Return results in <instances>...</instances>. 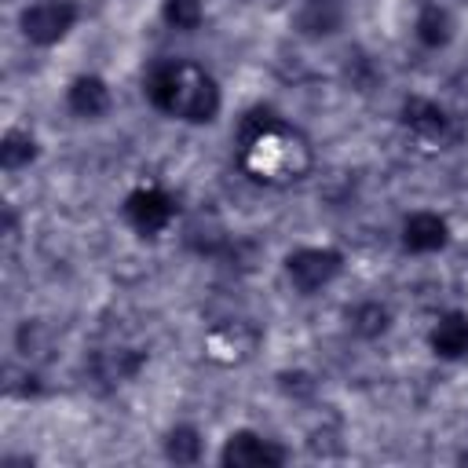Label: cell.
<instances>
[{
  "label": "cell",
  "instance_id": "6da1fadb",
  "mask_svg": "<svg viewBox=\"0 0 468 468\" xmlns=\"http://www.w3.org/2000/svg\"><path fill=\"white\" fill-rule=\"evenodd\" d=\"M241 165L256 183L285 186V183H296L307 176L311 146L303 143L300 132L285 128V121H282V124L267 128L263 135H256L249 146H241Z\"/></svg>",
  "mask_w": 468,
  "mask_h": 468
},
{
  "label": "cell",
  "instance_id": "7a4b0ae2",
  "mask_svg": "<svg viewBox=\"0 0 468 468\" xmlns=\"http://www.w3.org/2000/svg\"><path fill=\"white\" fill-rule=\"evenodd\" d=\"M219 106H223V95H219L216 77L208 69H201L197 62H183L172 117H179L186 124H208V121L219 117Z\"/></svg>",
  "mask_w": 468,
  "mask_h": 468
},
{
  "label": "cell",
  "instance_id": "3957f363",
  "mask_svg": "<svg viewBox=\"0 0 468 468\" xmlns=\"http://www.w3.org/2000/svg\"><path fill=\"white\" fill-rule=\"evenodd\" d=\"M344 271V256L329 245H300L285 256V278L300 296H314Z\"/></svg>",
  "mask_w": 468,
  "mask_h": 468
},
{
  "label": "cell",
  "instance_id": "277c9868",
  "mask_svg": "<svg viewBox=\"0 0 468 468\" xmlns=\"http://www.w3.org/2000/svg\"><path fill=\"white\" fill-rule=\"evenodd\" d=\"M77 26L73 0H37L18 15V29L33 48H55Z\"/></svg>",
  "mask_w": 468,
  "mask_h": 468
},
{
  "label": "cell",
  "instance_id": "5b68a950",
  "mask_svg": "<svg viewBox=\"0 0 468 468\" xmlns=\"http://www.w3.org/2000/svg\"><path fill=\"white\" fill-rule=\"evenodd\" d=\"M289 461L285 446H278L274 439L252 431V428H238L227 435L223 450H219V464L223 468H282Z\"/></svg>",
  "mask_w": 468,
  "mask_h": 468
},
{
  "label": "cell",
  "instance_id": "8992f818",
  "mask_svg": "<svg viewBox=\"0 0 468 468\" xmlns=\"http://www.w3.org/2000/svg\"><path fill=\"white\" fill-rule=\"evenodd\" d=\"M121 212H124V219H128V227H132L135 234L154 238V234H161V230L176 219V201H172L161 186H135V190L124 197Z\"/></svg>",
  "mask_w": 468,
  "mask_h": 468
},
{
  "label": "cell",
  "instance_id": "52a82bcc",
  "mask_svg": "<svg viewBox=\"0 0 468 468\" xmlns=\"http://www.w3.org/2000/svg\"><path fill=\"white\" fill-rule=\"evenodd\" d=\"M402 128L424 143V146H439L446 135H450V113L435 102V99H424V95H410L402 102Z\"/></svg>",
  "mask_w": 468,
  "mask_h": 468
},
{
  "label": "cell",
  "instance_id": "ba28073f",
  "mask_svg": "<svg viewBox=\"0 0 468 468\" xmlns=\"http://www.w3.org/2000/svg\"><path fill=\"white\" fill-rule=\"evenodd\" d=\"M256 344H260V333H256V325H249V322H223V325H216V329L205 336V351H208V358L219 362V366H238V362H245V358L256 351Z\"/></svg>",
  "mask_w": 468,
  "mask_h": 468
},
{
  "label": "cell",
  "instance_id": "9c48e42d",
  "mask_svg": "<svg viewBox=\"0 0 468 468\" xmlns=\"http://www.w3.org/2000/svg\"><path fill=\"white\" fill-rule=\"evenodd\" d=\"M446 241H450V223H446V216L428 212V208L406 216V223H402V249H406V252L428 256V252L446 249Z\"/></svg>",
  "mask_w": 468,
  "mask_h": 468
},
{
  "label": "cell",
  "instance_id": "30bf717a",
  "mask_svg": "<svg viewBox=\"0 0 468 468\" xmlns=\"http://www.w3.org/2000/svg\"><path fill=\"white\" fill-rule=\"evenodd\" d=\"M66 110L80 121H99L110 110V84L99 73H80L66 88Z\"/></svg>",
  "mask_w": 468,
  "mask_h": 468
},
{
  "label": "cell",
  "instance_id": "8fae6325",
  "mask_svg": "<svg viewBox=\"0 0 468 468\" xmlns=\"http://www.w3.org/2000/svg\"><path fill=\"white\" fill-rule=\"evenodd\" d=\"M428 347L442 362H457L468 355V314L464 311H446L435 318L428 333Z\"/></svg>",
  "mask_w": 468,
  "mask_h": 468
},
{
  "label": "cell",
  "instance_id": "7c38bea8",
  "mask_svg": "<svg viewBox=\"0 0 468 468\" xmlns=\"http://www.w3.org/2000/svg\"><path fill=\"white\" fill-rule=\"evenodd\" d=\"M292 26L307 40H325V37L340 33V26H344V4L340 0H303V7L296 11Z\"/></svg>",
  "mask_w": 468,
  "mask_h": 468
},
{
  "label": "cell",
  "instance_id": "4fadbf2b",
  "mask_svg": "<svg viewBox=\"0 0 468 468\" xmlns=\"http://www.w3.org/2000/svg\"><path fill=\"white\" fill-rule=\"evenodd\" d=\"M453 33H457V22H453L450 7H442V4H424L413 18V37L431 51L446 48L453 40Z\"/></svg>",
  "mask_w": 468,
  "mask_h": 468
},
{
  "label": "cell",
  "instance_id": "5bb4252c",
  "mask_svg": "<svg viewBox=\"0 0 468 468\" xmlns=\"http://www.w3.org/2000/svg\"><path fill=\"white\" fill-rule=\"evenodd\" d=\"M179 66L176 58H165V62H154L146 80H143V95L154 110L161 113H172V102H176V88H179Z\"/></svg>",
  "mask_w": 468,
  "mask_h": 468
},
{
  "label": "cell",
  "instance_id": "9a60e30c",
  "mask_svg": "<svg viewBox=\"0 0 468 468\" xmlns=\"http://www.w3.org/2000/svg\"><path fill=\"white\" fill-rule=\"evenodd\" d=\"M347 325H351L355 336L377 340V336H384V333L391 329V311H388L380 300H362V303H355V307L347 311Z\"/></svg>",
  "mask_w": 468,
  "mask_h": 468
},
{
  "label": "cell",
  "instance_id": "2e32d148",
  "mask_svg": "<svg viewBox=\"0 0 468 468\" xmlns=\"http://www.w3.org/2000/svg\"><path fill=\"white\" fill-rule=\"evenodd\" d=\"M33 161H37V139H33V132L7 128L4 139H0V165H4V172H18V168H26Z\"/></svg>",
  "mask_w": 468,
  "mask_h": 468
},
{
  "label": "cell",
  "instance_id": "e0dca14e",
  "mask_svg": "<svg viewBox=\"0 0 468 468\" xmlns=\"http://www.w3.org/2000/svg\"><path fill=\"white\" fill-rule=\"evenodd\" d=\"M201 450H205V442H201V431L194 424H176L165 435V457L172 464H197Z\"/></svg>",
  "mask_w": 468,
  "mask_h": 468
},
{
  "label": "cell",
  "instance_id": "ac0fdd59",
  "mask_svg": "<svg viewBox=\"0 0 468 468\" xmlns=\"http://www.w3.org/2000/svg\"><path fill=\"white\" fill-rule=\"evenodd\" d=\"M161 18L176 33H194L205 22V4L201 0H161Z\"/></svg>",
  "mask_w": 468,
  "mask_h": 468
},
{
  "label": "cell",
  "instance_id": "d6986e66",
  "mask_svg": "<svg viewBox=\"0 0 468 468\" xmlns=\"http://www.w3.org/2000/svg\"><path fill=\"white\" fill-rule=\"evenodd\" d=\"M274 124H282V117H278V110L274 106H267V102H256L252 110H245L241 113V121H238V143L241 146H249L256 135H263L267 128H274Z\"/></svg>",
  "mask_w": 468,
  "mask_h": 468
},
{
  "label": "cell",
  "instance_id": "ffe728a7",
  "mask_svg": "<svg viewBox=\"0 0 468 468\" xmlns=\"http://www.w3.org/2000/svg\"><path fill=\"white\" fill-rule=\"evenodd\" d=\"M344 77H347V84L355 88V91H373L377 88V80H380V69L369 62V55H351V62H347V69H344Z\"/></svg>",
  "mask_w": 468,
  "mask_h": 468
}]
</instances>
